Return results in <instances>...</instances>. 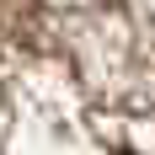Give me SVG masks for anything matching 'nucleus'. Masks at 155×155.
<instances>
[]
</instances>
